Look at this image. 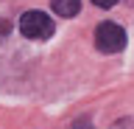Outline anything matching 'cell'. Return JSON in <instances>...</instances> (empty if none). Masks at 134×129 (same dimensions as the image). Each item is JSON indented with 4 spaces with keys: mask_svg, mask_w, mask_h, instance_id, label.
Returning <instances> with one entry per match:
<instances>
[{
    "mask_svg": "<svg viewBox=\"0 0 134 129\" xmlns=\"http://www.w3.org/2000/svg\"><path fill=\"white\" fill-rule=\"evenodd\" d=\"M73 129H92V123L87 118H81V121H75V123H73Z\"/></svg>",
    "mask_w": 134,
    "mask_h": 129,
    "instance_id": "cell-5",
    "label": "cell"
},
{
    "mask_svg": "<svg viewBox=\"0 0 134 129\" xmlns=\"http://www.w3.org/2000/svg\"><path fill=\"white\" fill-rule=\"evenodd\" d=\"M20 31L23 37L28 39H48L53 34V20L45 14V11H25L23 17H20Z\"/></svg>",
    "mask_w": 134,
    "mask_h": 129,
    "instance_id": "cell-1",
    "label": "cell"
},
{
    "mask_svg": "<svg viewBox=\"0 0 134 129\" xmlns=\"http://www.w3.org/2000/svg\"><path fill=\"white\" fill-rule=\"evenodd\" d=\"M95 45L103 53H117L126 45V31L117 23H100L98 31H95Z\"/></svg>",
    "mask_w": 134,
    "mask_h": 129,
    "instance_id": "cell-2",
    "label": "cell"
},
{
    "mask_svg": "<svg viewBox=\"0 0 134 129\" xmlns=\"http://www.w3.org/2000/svg\"><path fill=\"white\" fill-rule=\"evenodd\" d=\"M92 3H95L98 9H112V6H115L117 0H92Z\"/></svg>",
    "mask_w": 134,
    "mask_h": 129,
    "instance_id": "cell-4",
    "label": "cell"
},
{
    "mask_svg": "<svg viewBox=\"0 0 134 129\" xmlns=\"http://www.w3.org/2000/svg\"><path fill=\"white\" fill-rule=\"evenodd\" d=\"M50 9L59 17H75L81 9V0H50Z\"/></svg>",
    "mask_w": 134,
    "mask_h": 129,
    "instance_id": "cell-3",
    "label": "cell"
}]
</instances>
